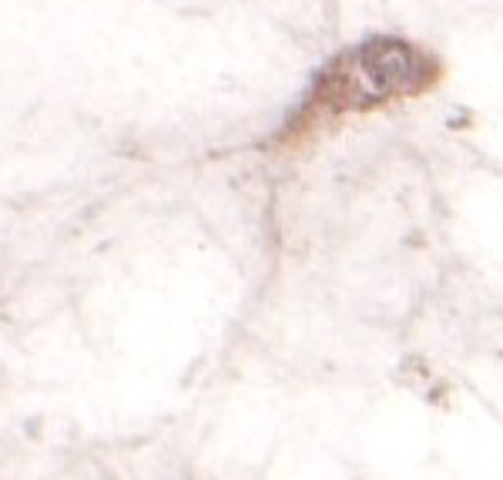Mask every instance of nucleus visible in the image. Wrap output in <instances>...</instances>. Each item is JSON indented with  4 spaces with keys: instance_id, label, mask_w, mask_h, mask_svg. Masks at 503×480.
Wrapping results in <instances>:
<instances>
[{
    "instance_id": "f257e3e1",
    "label": "nucleus",
    "mask_w": 503,
    "mask_h": 480,
    "mask_svg": "<svg viewBox=\"0 0 503 480\" xmlns=\"http://www.w3.org/2000/svg\"><path fill=\"white\" fill-rule=\"evenodd\" d=\"M443 67L429 51L403 37H372L350 54H340L316 78L306 114L366 112L376 104L416 98L437 88Z\"/></svg>"
}]
</instances>
